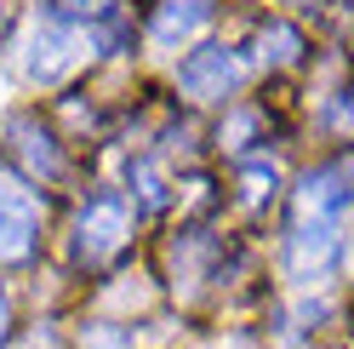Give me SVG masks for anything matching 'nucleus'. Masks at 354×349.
Wrapping results in <instances>:
<instances>
[{"label": "nucleus", "mask_w": 354, "mask_h": 349, "mask_svg": "<svg viewBox=\"0 0 354 349\" xmlns=\"http://www.w3.org/2000/svg\"><path fill=\"white\" fill-rule=\"evenodd\" d=\"M6 321H12V303H6V292H0V343H6Z\"/></svg>", "instance_id": "14"}, {"label": "nucleus", "mask_w": 354, "mask_h": 349, "mask_svg": "<svg viewBox=\"0 0 354 349\" xmlns=\"http://www.w3.org/2000/svg\"><path fill=\"white\" fill-rule=\"evenodd\" d=\"M52 12L63 24H109L115 17V0H52Z\"/></svg>", "instance_id": "10"}, {"label": "nucleus", "mask_w": 354, "mask_h": 349, "mask_svg": "<svg viewBox=\"0 0 354 349\" xmlns=\"http://www.w3.org/2000/svg\"><path fill=\"white\" fill-rule=\"evenodd\" d=\"M263 195H274V172L252 166V172H246V201H263Z\"/></svg>", "instance_id": "12"}, {"label": "nucleus", "mask_w": 354, "mask_h": 349, "mask_svg": "<svg viewBox=\"0 0 354 349\" xmlns=\"http://www.w3.org/2000/svg\"><path fill=\"white\" fill-rule=\"evenodd\" d=\"M80 349H131V338L120 332V326L97 321V326H86V332H80Z\"/></svg>", "instance_id": "11"}, {"label": "nucleus", "mask_w": 354, "mask_h": 349, "mask_svg": "<svg viewBox=\"0 0 354 349\" xmlns=\"http://www.w3.org/2000/svg\"><path fill=\"white\" fill-rule=\"evenodd\" d=\"M12 138H17V155H24L29 166H40L46 178H57V172H63V155L52 149V132H40L35 120H12Z\"/></svg>", "instance_id": "8"}, {"label": "nucleus", "mask_w": 354, "mask_h": 349, "mask_svg": "<svg viewBox=\"0 0 354 349\" xmlns=\"http://www.w3.org/2000/svg\"><path fill=\"white\" fill-rule=\"evenodd\" d=\"M131 189H138V206L143 212H160L171 195H166V178L154 172V161H131Z\"/></svg>", "instance_id": "9"}, {"label": "nucleus", "mask_w": 354, "mask_h": 349, "mask_svg": "<svg viewBox=\"0 0 354 349\" xmlns=\"http://www.w3.org/2000/svg\"><path fill=\"white\" fill-rule=\"evenodd\" d=\"M35 241H40V195L0 172V264H24L35 258Z\"/></svg>", "instance_id": "2"}, {"label": "nucleus", "mask_w": 354, "mask_h": 349, "mask_svg": "<svg viewBox=\"0 0 354 349\" xmlns=\"http://www.w3.org/2000/svg\"><path fill=\"white\" fill-rule=\"evenodd\" d=\"M331 258H337V224H297L292 241H286V269L297 280L331 269Z\"/></svg>", "instance_id": "6"}, {"label": "nucleus", "mask_w": 354, "mask_h": 349, "mask_svg": "<svg viewBox=\"0 0 354 349\" xmlns=\"http://www.w3.org/2000/svg\"><path fill=\"white\" fill-rule=\"evenodd\" d=\"M212 0H160V6L149 12V35H154V46H183V40L194 29H206L212 24Z\"/></svg>", "instance_id": "7"}, {"label": "nucleus", "mask_w": 354, "mask_h": 349, "mask_svg": "<svg viewBox=\"0 0 354 349\" xmlns=\"http://www.w3.org/2000/svg\"><path fill=\"white\" fill-rule=\"evenodd\" d=\"M75 57H80V35L75 24H63V17H46V24H35L29 35V80L40 86H52L75 69Z\"/></svg>", "instance_id": "5"}, {"label": "nucleus", "mask_w": 354, "mask_h": 349, "mask_svg": "<svg viewBox=\"0 0 354 349\" xmlns=\"http://www.w3.org/2000/svg\"><path fill=\"white\" fill-rule=\"evenodd\" d=\"M177 86H183V98L194 103H223L234 86H240V57L229 46H201L177 63Z\"/></svg>", "instance_id": "3"}, {"label": "nucleus", "mask_w": 354, "mask_h": 349, "mask_svg": "<svg viewBox=\"0 0 354 349\" xmlns=\"http://www.w3.org/2000/svg\"><path fill=\"white\" fill-rule=\"evenodd\" d=\"M354 206V166H320L297 189V224H337Z\"/></svg>", "instance_id": "4"}, {"label": "nucleus", "mask_w": 354, "mask_h": 349, "mask_svg": "<svg viewBox=\"0 0 354 349\" xmlns=\"http://www.w3.org/2000/svg\"><path fill=\"white\" fill-rule=\"evenodd\" d=\"M17 349H57V343H52L46 332H35V338H24V343H17Z\"/></svg>", "instance_id": "13"}, {"label": "nucleus", "mask_w": 354, "mask_h": 349, "mask_svg": "<svg viewBox=\"0 0 354 349\" xmlns=\"http://www.w3.org/2000/svg\"><path fill=\"white\" fill-rule=\"evenodd\" d=\"M126 235H131V201L115 195V189L92 195V201L80 206V217H75V252L86 264H109V258L126 247Z\"/></svg>", "instance_id": "1"}]
</instances>
